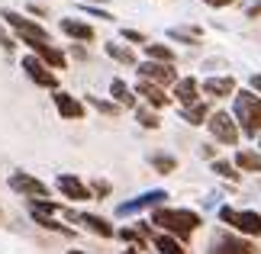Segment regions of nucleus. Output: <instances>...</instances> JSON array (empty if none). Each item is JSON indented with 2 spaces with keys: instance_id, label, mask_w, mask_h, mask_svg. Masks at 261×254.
Masks as SVG:
<instances>
[{
  "instance_id": "30",
  "label": "nucleus",
  "mask_w": 261,
  "mask_h": 254,
  "mask_svg": "<svg viewBox=\"0 0 261 254\" xmlns=\"http://www.w3.org/2000/svg\"><path fill=\"white\" fill-rule=\"evenodd\" d=\"M123 39H126V42H133V45H145V36L139 33V29H123Z\"/></svg>"
},
{
  "instance_id": "38",
  "label": "nucleus",
  "mask_w": 261,
  "mask_h": 254,
  "mask_svg": "<svg viewBox=\"0 0 261 254\" xmlns=\"http://www.w3.org/2000/svg\"><path fill=\"white\" fill-rule=\"evenodd\" d=\"M126 254H139V251H136V248H126Z\"/></svg>"
},
{
  "instance_id": "21",
  "label": "nucleus",
  "mask_w": 261,
  "mask_h": 254,
  "mask_svg": "<svg viewBox=\"0 0 261 254\" xmlns=\"http://www.w3.org/2000/svg\"><path fill=\"white\" fill-rule=\"evenodd\" d=\"M145 52H148V62H162V65H171V62H174V52H171L168 45L145 42Z\"/></svg>"
},
{
  "instance_id": "8",
  "label": "nucleus",
  "mask_w": 261,
  "mask_h": 254,
  "mask_svg": "<svg viewBox=\"0 0 261 254\" xmlns=\"http://www.w3.org/2000/svg\"><path fill=\"white\" fill-rule=\"evenodd\" d=\"M23 71H26V77H29V80H36L39 87H48V90H55V87H58L55 71H52V68H45L36 55H26V58H23Z\"/></svg>"
},
{
  "instance_id": "1",
  "label": "nucleus",
  "mask_w": 261,
  "mask_h": 254,
  "mask_svg": "<svg viewBox=\"0 0 261 254\" xmlns=\"http://www.w3.org/2000/svg\"><path fill=\"white\" fill-rule=\"evenodd\" d=\"M152 222L158 229H165V235H174L177 241L194 235V232L200 229V212L194 209H168V206H158L152 212Z\"/></svg>"
},
{
  "instance_id": "11",
  "label": "nucleus",
  "mask_w": 261,
  "mask_h": 254,
  "mask_svg": "<svg viewBox=\"0 0 261 254\" xmlns=\"http://www.w3.org/2000/svg\"><path fill=\"white\" fill-rule=\"evenodd\" d=\"M52 100H55V109L62 113V119H84V103H81V100H74L71 94L55 90Z\"/></svg>"
},
{
  "instance_id": "13",
  "label": "nucleus",
  "mask_w": 261,
  "mask_h": 254,
  "mask_svg": "<svg viewBox=\"0 0 261 254\" xmlns=\"http://www.w3.org/2000/svg\"><path fill=\"white\" fill-rule=\"evenodd\" d=\"M26 45L33 48V55H36L45 68H65V55L58 52L52 42H26Z\"/></svg>"
},
{
  "instance_id": "9",
  "label": "nucleus",
  "mask_w": 261,
  "mask_h": 254,
  "mask_svg": "<svg viewBox=\"0 0 261 254\" xmlns=\"http://www.w3.org/2000/svg\"><path fill=\"white\" fill-rule=\"evenodd\" d=\"M165 196H168L165 190H148V193L129 200V203H119V206H116V216H133V212H142L148 206H158V203H165Z\"/></svg>"
},
{
  "instance_id": "10",
  "label": "nucleus",
  "mask_w": 261,
  "mask_h": 254,
  "mask_svg": "<svg viewBox=\"0 0 261 254\" xmlns=\"http://www.w3.org/2000/svg\"><path fill=\"white\" fill-rule=\"evenodd\" d=\"M58 193L68 196V200H74V203H84V200L94 196L90 187L84 184V180H77L74 174H62V177H58Z\"/></svg>"
},
{
  "instance_id": "7",
  "label": "nucleus",
  "mask_w": 261,
  "mask_h": 254,
  "mask_svg": "<svg viewBox=\"0 0 261 254\" xmlns=\"http://www.w3.org/2000/svg\"><path fill=\"white\" fill-rule=\"evenodd\" d=\"M206 123H210V132H213L216 142H223V145H236L239 142V126H236L232 113H213Z\"/></svg>"
},
{
  "instance_id": "25",
  "label": "nucleus",
  "mask_w": 261,
  "mask_h": 254,
  "mask_svg": "<svg viewBox=\"0 0 261 254\" xmlns=\"http://www.w3.org/2000/svg\"><path fill=\"white\" fill-rule=\"evenodd\" d=\"M107 55L116 58V62H123V65H136V55L129 52L126 45H119V42H107Z\"/></svg>"
},
{
  "instance_id": "32",
  "label": "nucleus",
  "mask_w": 261,
  "mask_h": 254,
  "mask_svg": "<svg viewBox=\"0 0 261 254\" xmlns=\"http://www.w3.org/2000/svg\"><path fill=\"white\" fill-rule=\"evenodd\" d=\"M13 45H16V39H10L4 33V26H0V48H7V52H13Z\"/></svg>"
},
{
  "instance_id": "37",
  "label": "nucleus",
  "mask_w": 261,
  "mask_h": 254,
  "mask_svg": "<svg viewBox=\"0 0 261 254\" xmlns=\"http://www.w3.org/2000/svg\"><path fill=\"white\" fill-rule=\"evenodd\" d=\"M258 13H261V0H258V4H255L252 10H248V16H258Z\"/></svg>"
},
{
  "instance_id": "12",
  "label": "nucleus",
  "mask_w": 261,
  "mask_h": 254,
  "mask_svg": "<svg viewBox=\"0 0 261 254\" xmlns=\"http://www.w3.org/2000/svg\"><path fill=\"white\" fill-rule=\"evenodd\" d=\"M210 254H258V251H255V245H248V241H242V238L219 235V238H213Z\"/></svg>"
},
{
  "instance_id": "22",
  "label": "nucleus",
  "mask_w": 261,
  "mask_h": 254,
  "mask_svg": "<svg viewBox=\"0 0 261 254\" xmlns=\"http://www.w3.org/2000/svg\"><path fill=\"white\" fill-rule=\"evenodd\" d=\"M236 167L261 174V155H258V151H239V155H236Z\"/></svg>"
},
{
  "instance_id": "15",
  "label": "nucleus",
  "mask_w": 261,
  "mask_h": 254,
  "mask_svg": "<svg viewBox=\"0 0 261 254\" xmlns=\"http://www.w3.org/2000/svg\"><path fill=\"white\" fill-rule=\"evenodd\" d=\"M136 94H142L152 106H168V97H165V87L158 84H148V80H139L136 84Z\"/></svg>"
},
{
  "instance_id": "14",
  "label": "nucleus",
  "mask_w": 261,
  "mask_h": 254,
  "mask_svg": "<svg viewBox=\"0 0 261 254\" xmlns=\"http://www.w3.org/2000/svg\"><path fill=\"white\" fill-rule=\"evenodd\" d=\"M174 97L184 106H194V103H200V84L194 77H177L174 80Z\"/></svg>"
},
{
  "instance_id": "31",
  "label": "nucleus",
  "mask_w": 261,
  "mask_h": 254,
  "mask_svg": "<svg viewBox=\"0 0 261 254\" xmlns=\"http://www.w3.org/2000/svg\"><path fill=\"white\" fill-rule=\"evenodd\" d=\"M119 238H123V241H142L139 229H123V232H119Z\"/></svg>"
},
{
  "instance_id": "39",
  "label": "nucleus",
  "mask_w": 261,
  "mask_h": 254,
  "mask_svg": "<svg viewBox=\"0 0 261 254\" xmlns=\"http://www.w3.org/2000/svg\"><path fill=\"white\" fill-rule=\"evenodd\" d=\"M71 254H84V251H71Z\"/></svg>"
},
{
  "instance_id": "20",
  "label": "nucleus",
  "mask_w": 261,
  "mask_h": 254,
  "mask_svg": "<svg viewBox=\"0 0 261 254\" xmlns=\"http://www.w3.org/2000/svg\"><path fill=\"white\" fill-rule=\"evenodd\" d=\"M110 94H113V100H116L119 106H136V94H133V90H129L119 77L113 80V84H110Z\"/></svg>"
},
{
  "instance_id": "2",
  "label": "nucleus",
  "mask_w": 261,
  "mask_h": 254,
  "mask_svg": "<svg viewBox=\"0 0 261 254\" xmlns=\"http://www.w3.org/2000/svg\"><path fill=\"white\" fill-rule=\"evenodd\" d=\"M232 119H236V126H242L245 135H258V129H261V97L245 94V90L236 94Z\"/></svg>"
},
{
  "instance_id": "4",
  "label": "nucleus",
  "mask_w": 261,
  "mask_h": 254,
  "mask_svg": "<svg viewBox=\"0 0 261 254\" xmlns=\"http://www.w3.org/2000/svg\"><path fill=\"white\" fill-rule=\"evenodd\" d=\"M4 19L19 33V39H23V42H52L45 29L39 26V23H33L29 16H23V13H13V10H10V13H4Z\"/></svg>"
},
{
  "instance_id": "33",
  "label": "nucleus",
  "mask_w": 261,
  "mask_h": 254,
  "mask_svg": "<svg viewBox=\"0 0 261 254\" xmlns=\"http://www.w3.org/2000/svg\"><path fill=\"white\" fill-rule=\"evenodd\" d=\"M87 187H90V184H87ZM94 190L100 193V196H107V193H110V187L103 184V180H97V184H94V187H90V193H94Z\"/></svg>"
},
{
  "instance_id": "35",
  "label": "nucleus",
  "mask_w": 261,
  "mask_h": 254,
  "mask_svg": "<svg viewBox=\"0 0 261 254\" xmlns=\"http://www.w3.org/2000/svg\"><path fill=\"white\" fill-rule=\"evenodd\" d=\"M252 90H258V94H261V74H255V77H252Z\"/></svg>"
},
{
  "instance_id": "29",
  "label": "nucleus",
  "mask_w": 261,
  "mask_h": 254,
  "mask_svg": "<svg viewBox=\"0 0 261 254\" xmlns=\"http://www.w3.org/2000/svg\"><path fill=\"white\" fill-rule=\"evenodd\" d=\"M168 36H171V39H187V42H190V39H200V29H171Z\"/></svg>"
},
{
  "instance_id": "36",
  "label": "nucleus",
  "mask_w": 261,
  "mask_h": 254,
  "mask_svg": "<svg viewBox=\"0 0 261 254\" xmlns=\"http://www.w3.org/2000/svg\"><path fill=\"white\" fill-rule=\"evenodd\" d=\"M210 7H226V4H232V0H206Z\"/></svg>"
},
{
  "instance_id": "40",
  "label": "nucleus",
  "mask_w": 261,
  "mask_h": 254,
  "mask_svg": "<svg viewBox=\"0 0 261 254\" xmlns=\"http://www.w3.org/2000/svg\"><path fill=\"white\" fill-rule=\"evenodd\" d=\"M258 145H261V138H258Z\"/></svg>"
},
{
  "instance_id": "3",
  "label": "nucleus",
  "mask_w": 261,
  "mask_h": 254,
  "mask_svg": "<svg viewBox=\"0 0 261 254\" xmlns=\"http://www.w3.org/2000/svg\"><path fill=\"white\" fill-rule=\"evenodd\" d=\"M219 219L226 222V225H232L236 232H242V235H261V216L252 209H232V206H223L219 209Z\"/></svg>"
},
{
  "instance_id": "17",
  "label": "nucleus",
  "mask_w": 261,
  "mask_h": 254,
  "mask_svg": "<svg viewBox=\"0 0 261 254\" xmlns=\"http://www.w3.org/2000/svg\"><path fill=\"white\" fill-rule=\"evenodd\" d=\"M62 33H68L71 39H77V42H90V39H94V29L87 23H81V19H62Z\"/></svg>"
},
{
  "instance_id": "16",
  "label": "nucleus",
  "mask_w": 261,
  "mask_h": 254,
  "mask_svg": "<svg viewBox=\"0 0 261 254\" xmlns=\"http://www.w3.org/2000/svg\"><path fill=\"white\" fill-rule=\"evenodd\" d=\"M77 222H84V229H90V232H97L100 238H113V225H110L107 219H100V216H94V212H84V216H74Z\"/></svg>"
},
{
  "instance_id": "6",
  "label": "nucleus",
  "mask_w": 261,
  "mask_h": 254,
  "mask_svg": "<svg viewBox=\"0 0 261 254\" xmlns=\"http://www.w3.org/2000/svg\"><path fill=\"white\" fill-rule=\"evenodd\" d=\"M136 71H139V80H148V84H158V87H168L177 80V71L162 62H142Z\"/></svg>"
},
{
  "instance_id": "28",
  "label": "nucleus",
  "mask_w": 261,
  "mask_h": 254,
  "mask_svg": "<svg viewBox=\"0 0 261 254\" xmlns=\"http://www.w3.org/2000/svg\"><path fill=\"white\" fill-rule=\"evenodd\" d=\"M87 103H94L103 116H116V103H107V100H97V97H87Z\"/></svg>"
},
{
  "instance_id": "24",
  "label": "nucleus",
  "mask_w": 261,
  "mask_h": 254,
  "mask_svg": "<svg viewBox=\"0 0 261 254\" xmlns=\"http://www.w3.org/2000/svg\"><path fill=\"white\" fill-rule=\"evenodd\" d=\"M148 161H152V167L158 171V174H171V171L177 167V158H174V155H162V151H158V155H152Z\"/></svg>"
},
{
  "instance_id": "26",
  "label": "nucleus",
  "mask_w": 261,
  "mask_h": 254,
  "mask_svg": "<svg viewBox=\"0 0 261 254\" xmlns=\"http://www.w3.org/2000/svg\"><path fill=\"white\" fill-rule=\"evenodd\" d=\"M213 171L223 180H232V184L239 180V171H236V164H229V161H213Z\"/></svg>"
},
{
  "instance_id": "27",
  "label": "nucleus",
  "mask_w": 261,
  "mask_h": 254,
  "mask_svg": "<svg viewBox=\"0 0 261 254\" xmlns=\"http://www.w3.org/2000/svg\"><path fill=\"white\" fill-rule=\"evenodd\" d=\"M136 119L142 129H158V116L152 113V109H136Z\"/></svg>"
},
{
  "instance_id": "23",
  "label": "nucleus",
  "mask_w": 261,
  "mask_h": 254,
  "mask_svg": "<svg viewBox=\"0 0 261 254\" xmlns=\"http://www.w3.org/2000/svg\"><path fill=\"white\" fill-rule=\"evenodd\" d=\"M155 248L162 251V254H187L184 245H180L174 235H155Z\"/></svg>"
},
{
  "instance_id": "18",
  "label": "nucleus",
  "mask_w": 261,
  "mask_h": 254,
  "mask_svg": "<svg viewBox=\"0 0 261 254\" xmlns=\"http://www.w3.org/2000/svg\"><path fill=\"white\" fill-rule=\"evenodd\" d=\"M203 90L210 97H229L236 90V80L232 77H210L206 84H203Z\"/></svg>"
},
{
  "instance_id": "5",
  "label": "nucleus",
  "mask_w": 261,
  "mask_h": 254,
  "mask_svg": "<svg viewBox=\"0 0 261 254\" xmlns=\"http://www.w3.org/2000/svg\"><path fill=\"white\" fill-rule=\"evenodd\" d=\"M10 190H16L19 196H29V200H45L48 196V187L42 184V180H36L33 174H26V171L10 174Z\"/></svg>"
},
{
  "instance_id": "19",
  "label": "nucleus",
  "mask_w": 261,
  "mask_h": 254,
  "mask_svg": "<svg viewBox=\"0 0 261 254\" xmlns=\"http://www.w3.org/2000/svg\"><path fill=\"white\" fill-rule=\"evenodd\" d=\"M180 119L190 126H200V123H206L210 119V106L206 103H194V106H184V113H180Z\"/></svg>"
},
{
  "instance_id": "34",
  "label": "nucleus",
  "mask_w": 261,
  "mask_h": 254,
  "mask_svg": "<svg viewBox=\"0 0 261 254\" xmlns=\"http://www.w3.org/2000/svg\"><path fill=\"white\" fill-rule=\"evenodd\" d=\"M87 16H100V19H113V16L107 13V10H97V7H90V10H87Z\"/></svg>"
}]
</instances>
